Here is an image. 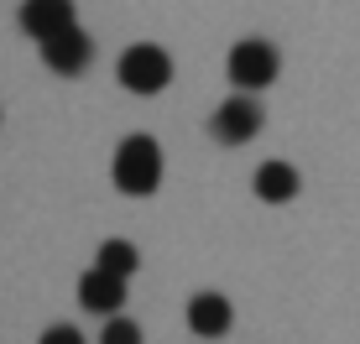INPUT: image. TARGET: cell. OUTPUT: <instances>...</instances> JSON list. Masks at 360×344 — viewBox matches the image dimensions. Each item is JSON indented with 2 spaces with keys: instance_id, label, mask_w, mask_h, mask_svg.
<instances>
[{
  "instance_id": "cell-1",
  "label": "cell",
  "mask_w": 360,
  "mask_h": 344,
  "mask_svg": "<svg viewBox=\"0 0 360 344\" xmlns=\"http://www.w3.org/2000/svg\"><path fill=\"white\" fill-rule=\"evenodd\" d=\"M115 188L131 199H152L162 188V146L152 136H126L115 146Z\"/></svg>"
},
{
  "instance_id": "cell-2",
  "label": "cell",
  "mask_w": 360,
  "mask_h": 344,
  "mask_svg": "<svg viewBox=\"0 0 360 344\" xmlns=\"http://www.w3.org/2000/svg\"><path fill=\"white\" fill-rule=\"evenodd\" d=\"M120 84L131 94H162L172 84V58L157 42H131L120 53Z\"/></svg>"
},
{
  "instance_id": "cell-3",
  "label": "cell",
  "mask_w": 360,
  "mask_h": 344,
  "mask_svg": "<svg viewBox=\"0 0 360 344\" xmlns=\"http://www.w3.org/2000/svg\"><path fill=\"white\" fill-rule=\"evenodd\" d=\"M230 84L240 94H251V89H266L271 79L282 73V58H277V47L262 42V37H245V42H235L230 47Z\"/></svg>"
},
{
  "instance_id": "cell-4",
  "label": "cell",
  "mask_w": 360,
  "mask_h": 344,
  "mask_svg": "<svg viewBox=\"0 0 360 344\" xmlns=\"http://www.w3.org/2000/svg\"><path fill=\"white\" fill-rule=\"evenodd\" d=\"M256 131H262V105H256L251 94H235V100H225L209 115V136L225 141V146H245Z\"/></svg>"
},
{
  "instance_id": "cell-5",
  "label": "cell",
  "mask_w": 360,
  "mask_h": 344,
  "mask_svg": "<svg viewBox=\"0 0 360 344\" xmlns=\"http://www.w3.org/2000/svg\"><path fill=\"white\" fill-rule=\"evenodd\" d=\"M68 27H79L73 21V0H21V32L37 37V42H53Z\"/></svg>"
},
{
  "instance_id": "cell-6",
  "label": "cell",
  "mask_w": 360,
  "mask_h": 344,
  "mask_svg": "<svg viewBox=\"0 0 360 344\" xmlns=\"http://www.w3.org/2000/svg\"><path fill=\"white\" fill-rule=\"evenodd\" d=\"M79 303H84L89 313H99V318H115L120 308H126V277L89 266V272L79 277Z\"/></svg>"
},
{
  "instance_id": "cell-7",
  "label": "cell",
  "mask_w": 360,
  "mask_h": 344,
  "mask_svg": "<svg viewBox=\"0 0 360 344\" xmlns=\"http://www.w3.org/2000/svg\"><path fill=\"white\" fill-rule=\"evenodd\" d=\"M94 58V42L84 27H68L63 37H53V42H42V63L53 73H63V79H73V73H84Z\"/></svg>"
},
{
  "instance_id": "cell-8",
  "label": "cell",
  "mask_w": 360,
  "mask_h": 344,
  "mask_svg": "<svg viewBox=\"0 0 360 344\" xmlns=\"http://www.w3.org/2000/svg\"><path fill=\"white\" fill-rule=\"evenodd\" d=\"M230 298L225 292H198V298H188V329L198 339H219V334H230Z\"/></svg>"
},
{
  "instance_id": "cell-9",
  "label": "cell",
  "mask_w": 360,
  "mask_h": 344,
  "mask_svg": "<svg viewBox=\"0 0 360 344\" xmlns=\"http://www.w3.org/2000/svg\"><path fill=\"white\" fill-rule=\"evenodd\" d=\"M256 199H262V204L297 199V167L292 162H262V167H256Z\"/></svg>"
},
{
  "instance_id": "cell-10",
  "label": "cell",
  "mask_w": 360,
  "mask_h": 344,
  "mask_svg": "<svg viewBox=\"0 0 360 344\" xmlns=\"http://www.w3.org/2000/svg\"><path fill=\"white\" fill-rule=\"evenodd\" d=\"M94 266H99V272H115V277L131 282L136 266H141V251H136L131 240H105V245L94 251Z\"/></svg>"
},
{
  "instance_id": "cell-11",
  "label": "cell",
  "mask_w": 360,
  "mask_h": 344,
  "mask_svg": "<svg viewBox=\"0 0 360 344\" xmlns=\"http://www.w3.org/2000/svg\"><path fill=\"white\" fill-rule=\"evenodd\" d=\"M99 344H141V329H136L126 313H115V318H105V334H99Z\"/></svg>"
},
{
  "instance_id": "cell-12",
  "label": "cell",
  "mask_w": 360,
  "mask_h": 344,
  "mask_svg": "<svg viewBox=\"0 0 360 344\" xmlns=\"http://www.w3.org/2000/svg\"><path fill=\"white\" fill-rule=\"evenodd\" d=\"M37 344H84V334H79L73 324H53V329H47V334L37 339Z\"/></svg>"
}]
</instances>
